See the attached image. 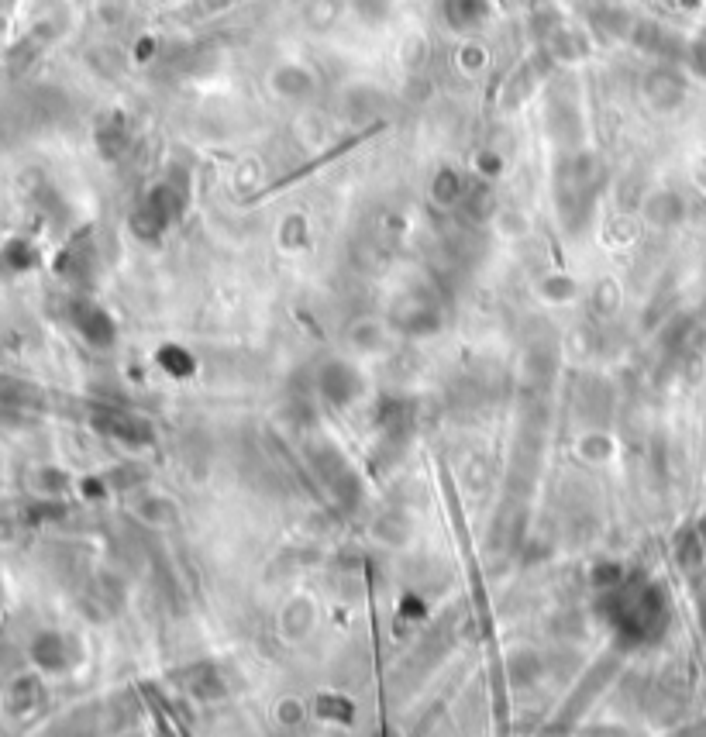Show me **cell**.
I'll use <instances>...</instances> for the list:
<instances>
[{"instance_id": "6da1fadb", "label": "cell", "mask_w": 706, "mask_h": 737, "mask_svg": "<svg viewBox=\"0 0 706 737\" xmlns=\"http://www.w3.org/2000/svg\"><path fill=\"white\" fill-rule=\"evenodd\" d=\"M600 610H607L610 627L617 631L620 641L627 645H648V641L662 638L669 627V600L665 589L648 583V579H631L614 589H603Z\"/></svg>"}, {"instance_id": "7a4b0ae2", "label": "cell", "mask_w": 706, "mask_h": 737, "mask_svg": "<svg viewBox=\"0 0 706 737\" xmlns=\"http://www.w3.org/2000/svg\"><path fill=\"white\" fill-rule=\"evenodd\" d=\"M603 180H607V173L593 155H579V159H569L558 169V211H562L565 224L576 228V224L586 221Z\"/></svg>"}, {"instance_id": "3957f363", "label": "cell", "mask_w": 706, "mask_h": 737, "mask_svg": "<svg viewBox=\"0 0 706 737\" xmlns=\"http://www.w3.org/2000/svg\"><path fill=\"white\" fill-rule=\"evenodd\" d=\"M183 207H186V190L180 183L166 180V183L152 186L149 197L142 200V207L131 214V228L142 238H159L162 231L183 214Z\"/></svg>"}, {"instance_id": "277c9868", "label": "cell", "mask_w": 706, "mask_h": 737, "mask_svg": "<svg viewBox=\"0 0 706 737\" xmlns=\"http://www.w3.org/2000/svg\"><path fill=\"white\" fill-rule=\"evenodd\" d=\"M310 459H314V469L321 472V479L328 483V490L335 493L338 503H345V507H352V503H359L362 496V486L359 479H355L352 465H348L345 455L338 452L335 445H321L310 452Z\"/></svg>"}, {"instance_id": "5b68a950", "label": "cell", "mask_w": 706, "mask_h": 737, "mask_svg": "<svg viewBox=\"0 0 706 737\" xmlns=\"http://www.w3.org/2000/svg\"><path fill=\"white\" fill-rule=\"evenodd\" d=\"M321 393L328 397V403H335V407H348V403H355L366 393V379H362V372L355 366H348V362H328V366L321 369Z\"/></svg>"}, {"instance_id": "8992f818", "label": "cell", "mask_w": 706, "mask_h": 737, "mask_svg": "<svg viewBox=\"0 0 706 737\" xmlns=\"http://www.w3.org/2000/svg\"><path fill=\"white\" fill-rule=\"evenodd\" d=\"M393 328H397L403 338H431L441 331V314L431 300L410 297L407 304H400L393 310Z\"/></svg>"}, {"instance_id": "52a82bcc", "label": "cell", "mask_w": 706, "mask_h": 737, "mask_svg": "<svg viewBox=\"0 0 706 737\" xmlns=\"http://www.w3.org/2000/svg\"><path fill=\"white\" fill-rule=\"evenodd\" d=\"M97 428L104 434H111V438L124 441V445H149L152 441L149 421H142V417H135V414H124V410H107V414H100Z\"/></svg>"}, {"instance_id": "ba28073f", "label": "cell", "mask_w": 706, "mask_h": 737, "mask_svg": "<svg viewBox=\"0 0 706 737\" xmlns=\"http://www.w3.org/2000/svg\"><path fill=\"white\" fill-rule=\"evenodd\" d=\"M645 93L655 107L672 111V107H679L682 97H686V83H682V76L676 73V69H655V73H648V80H645Z\"/></svg>"}, {"instance_id": "9c48e42d", "label": "cell", "mask_w": 706, "mask_h": 737, "mask_svg": "<svg viewBox=\"0 0 706 737\" xmlns=\"http://www.w3.org/2000/svg\"><path fill=\"white\" fill-rule=\"evenodd\" d=\"M76 328H80L83 338H87L90 345H97V348L114 345V335H118V328H114V321L107 317V310H100L93 304L76 307Z\"/></svg>"}, {"instance_id": "30bf717a", "label": "cell", "mask_w": 706, "mask_h": 737, "mask_svg": "<svg viewBox=\"0 0 706 737\" xmlns=\"http://www.w3.org/2000/svg\"><path fill=\"white\" fill-rule=\"evenodd\" d=\"M73 658H76V651L69 645V638H62V634H42V638L35 641V662L42 665V669L62 672L73 665Z\"/></svg>"}, {"instance_id": "8fae6325", "label": "cell", "mask_w": 706, "mask_h": 737, "mask_svg": "<svg viewBox=\"0 0 706 737\" xmlns=\"http://www.w3.org/2000/svg\"><path fill=\"white\" fill-rule=\"evenodd\" d=\"M490 18V0H445V21L459 31L479 28Z\"/></svg>"}, {"instance_id": "7c38bea8", "label": "cell", "mask_w": 706, "mask_h": 737, "mask_svg": "<svg viewBox=\"0 0 706 737\" xmlns=\"http://www.w3.org/2000/svg\"><path fill=\"white\" fill-rule=\"evenodd\" d=\"M645 217L658 228H676V224L686 217V204L676 197V193H651L645 204Z\"/></svg>"}, {"instance_id": "4fadbf2b", "label": "cell", "mask_w": 706, "mask_h": 737, "mask_svg": "<svg viewBox=\"0 0 706 737\" xmlns=\"http://www.w3.org/2000/svg\"><path fill=\"white\" fill-rule=\"evenodd\" d=\"M273 90L279 97H307L310 90H314V76L307 73L304 66H293V62H286V66H279L273 73Z\"/></svg>"}, {"instance_id": "5bb4252c", "label": "cell", "mask_w": 706, "mask_h": 737, "mask_svg": "<svg viewBox=\"0 0 706 737\" xmlns=\"http://www.w3.org/2000/svg\"><path fill=\"white\" fill-rule=\"evenodd\" d=\"M507 672H510V682H514V686H531L534 679L545 676V662H541L534 651L524 648V651H514V655H510Z\"/></svg>"}, {"instance_id": "9a60e30c", "label": "cell", "mask_w": 706, "mask_h": 737, "mask_svg": "<svg viewBox=\"0 0 706 737\" xmlns=\"http://www.w3.org/2000/svg\"><path fill=\"white\" fill-rule=\"evenodd\" d=\"M310 627H314V607H310V600H293L283 610V634L290 641H300L310 634Z\"/></svg>"}, {"instance_id": "2e32d148", "label": "cell", "mask_w": 706, "mask_h": 737, "mask_svg": "<svg viewBox=\"0 0 706 737\" xmlns=\"http://www.w3.org/2000/svg\"><path fill=\"white\" fill-rule=\"evenodd\" d=\"M180 679L186 682V686H190V693H193V696H200V700H217V696L224 693L221 676H217L214 669H207V665H197V669L183 672Z\"/></svg>"}, {"instance_id": "e0dca14e", "label": "cell", "mask_w": 706, "mask_h": 737, "mask_svg": "<svg viewBox=\"0 0 706 737\" xmlns=\"http://www.w3.org/2000/svg\"><path fill=\"white\" fill-rule=\"evenodd\" d=\"M465 190H469V186H465V180H462L459 173H455V169H441V173L434 176V186H431L434 200H438V204H445V207L462 204Z\"/></svg>"}, {"instance_id": "ac0fdd59", "label": "cell", "mask_w": 706, "mask_h": 737, "mask_svg": "<svg viewBox=\"0 0 706 737\" xmlns=\"http://www.w3.org/2000/svg\"><path fill=\"white\" fill-rule=\"evenodd\" d=\"M138 517H142L149 527H162V524H173L176 521V507L166 500V496H142L138 500Z\"/></svg>"}, {"instance_id": "d6986e66", "label": "cell", "mask_w": 706, "mask_h": 737, "mask_svg": "<svg viewBox=\"0 0 706 737\" xmlns=\"http://www.w3.org/2000/svg\"><path fill=\"white\" fill-rule=\"evenodd\" d=\"M538 293H541V300H548V304H569V300H576L579 286H576V279H572V276L555 273V276L541 279Z\"/></svg>"}, {"instance_id": "ffe728a7", "label": "cell", "mask_w": 706, "mask_h": 737, "mask_svg": "<svg viewBox=\"0 0 706 737\" xmlns=\"http://www.w3.org/2000/svg\"><path fill=\"white\" fill-rule=\"evenodd\" d=\"M155 359H159V366L166 369L169 376H190V372L197 369L193 355L186 352V348H180V345H166V348H159V355H155Z\"/></svg>"}, {"instance_id": "44dd1931", "label": "cell", "mask_w": 706, "mask_h": 737, "mask_svg": "<svg viewBox=\"0 0 706 737\" xmlns=\"http://www.w3.org/2000/svg\"><path fill=\"white\" fill-rule=\"evenodd\" d=\"M352 348H359V352H379V348L386 345V331H383V324H376V321H359L352 328Z\"/></svg>"}, {"instance_id": "7402d4cb", "label": "cell", "mask_w": 706, "mask_h": 737, "mask_svg": "<svg viewBox=\"0 0 706 737\" xmlns=\"http://www.w3.org/2000/svg\"><path fill=\"white\" fill-rule=\"evenodd\" d=\"M317 713H321L324 720H335V724H348V720L355 717V707L345 696H321V700H317Z\"/></svg>"}, {"instance_id": "603a6c76", "label": "cell", "mask_w": 706, "mask_h": 737, "mask_svg": "<svg viewBox=\"0 0 706 737\" xmlns=\"http://www.w3.org/2000/svg\"><path fill=\"white\" fill-rule=\"evenodd\" d=\"M610 452H614V441H610L603 431H593V434H586V438L579 441V455H583V459H589V462L610 459Z\"/></svg>"}, {"instance_id": "cb8c5ba5", "label": "cell", "mask_w": 706, "mask_h": 737, "mask_svg": "<svg viewBox=\"0 0 706 737\" xmlns=\"http://www.w3.org/2000/svg\"><path fill=\"white\" fill-rule=\"evenodd\" d=\"M620 583H624V565L603 562V565H596V569H593V586L596 589H614Z\"/></svg>"}, {"instance_id": "d4e9b609", "label": "cell", "mask_w": 706, "mask_h": 737, "mask_svg": "<svg viewBox=\"0 0 706 737\" xmlns=\"http://www.w3.org/2000/svg\"><path fill=\"white\" fill-rule=\"evenodd\" d=\"M352 7L362 21H369V25H376V21H383L386 14H390V0H352Z\"/></svg>"}, {"instance_id": "484cf974", "label": "cell", "mask_w": 706, "mask_h": 737, "mask_svg": "<svg viewBox=\"0 0 706 737\" xmlns=\"http://www.w3.org/2000/svg\"><path fill=\"white\" fill-rule=\"evenodd\" d=\"M279 238H283V245L290 248V252H293V248H300V245H304V238H307V221H304V217H286Z\"/></svg>"}, {"instance_id": "4316f807", "label": "cell", "mask_w": 706, "mask_h": 737, "mask_svg": "<svg viewBox=\"0 0 706 737\" xmlns=\"http://www.w3.org/2000/svg\"><path fill=\"white\" fill-rule=\"evenodd\" d=\"M686 56H689V66H693L696 73H700L703 80H706V28H703V35L686 49Z\"/></svg>"}, {"instance_id": "83f0119b", "label": "cell", "mask_w": 706, "mask_h": 737, "mask_svg": "<svg viewBox=\"0 0 706 737\" xmlns=\"http://www.w3.org/2000/svg\"><path fill=\"white\" fill-rule=\"evenodd\" d=\"M300 720H304V707H300L297 700H283V707H279V724L293 727V724H300Z\"/></svg>"}]
</instances>
